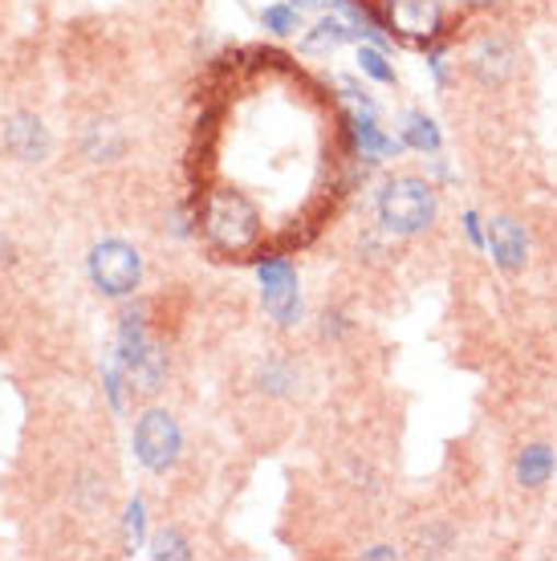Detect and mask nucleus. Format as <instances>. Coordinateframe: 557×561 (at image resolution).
I'll list each match as a JSON object with an SVG mask.
<instances>
[{
	"label": "nucleus",
	"instance_id": "f257e3e1",
	"mask_svg": "<svg viewBox=\"0 0 557 561\" xmlns=\"http://www.w3.org/2000/svg\"><path fill=\"white\" fill-rule=\"evenodd\" d=\"M366 13V37L378 49H390L395 42L411 45V49H432L456 37L464 16L468 13V0H354Z\"/></svg>",
	"mask_w": 557,
	"mask_h": 561
},
{
	"label": "nucleus",
	"instance_id": "f03ea898",
	"mask_svg": "<svg viewBox=\"0 0 557 561\" xmlns=\"http://www.w3.org/2000/svg\"><path fill=\"white\" fill-rule=\"evenodd\" d=\"M440 216V199H435L432 180L419 175H399L378 192V225L395 232V237H419L428 232Z\"/></svg>",
	"mask_w": 557,
	"mask_h": 561
},
{
	"label": "nucleus",
	"instance_id": "7ed1b4c3",
	"mask_svg": "<svg viewBox=\"0 0 557 561\" xmlns=\"http://www.w3.org/2000/svg\"><path fill=\"white\" fill-rule=\"evenodd\" d=\"M90 277L106 297H126L135 294V285H139L143 261L126 240H102L90 253Z\"/></svg>",
	"mask_w": 557,
	"mask_h": 561
},
{
	"label": "nucleus",
	"instance_id": "20e7f679",
	"mask_svg": "<svg viewBox=\"0 0 557 561\" xmlns=\"http://www.w3.org/2000/svg\"><path fill=\"white\" fill-rule=\"evenodd\" d=\"M183 435L180 423L171 420L168 411H147L135 427V456L147 472H168L171 463L180 460Z\"/></svg>",
	"mask_w": 557,
	"mask_h": 561
},
{
	"label": "nucleus",
	"instance_id": "39448f33",
	"mask_svg": "<svg viewBox=\"0 0 557 561\" xmlns=\"http://www.w3.org/2000/svg\"><path fill=\"white\" fill-rule=\"evenodd\" d=\"M257 277L265 289V309L277 325L302 322V294H297V268L289 256H265L257 261Z\"/></svg>",
	"mask_w": 557,
	"mask_h": 561
},
{
	"label": "nucleus",
	"instance_id": "423d86ee",
	"mask_svg": "<svg viewBox=\"0 0 557 561\" xmlns=\"http://www.w3.org/2000/svg\"><path fill=\"white\" fill-rule=\"evenodd\" d=\"M123 366H126V375H130V382H135L143 394L159 391L163 370H168L163 354L147 342V334H143V325H139V318H135V313L123 322Z\"/></svg>",
	"mask_w": 557,
	"mask_h": 561
},
{
	"label": "nucleus",
	"instance_id": "0eeeda50",
	"mask_svg": "<svg viewBox=\"0 0 557 561\" xmlns=\"http://www.w3.org/2000/svg\"><path fill=\"white\" fill-rule=\"evenodd\" d=\"M485 244H488V253H492V265L504 268V273H521V268H525V261H530V240H525L521 225H516V220H509V216L488 220Z\"/></svg>",
	"mask_w": 557,
	"mask_h": 561
},
{
	"label": "nucleus",
	"instance_id": "6e6552de",
	"mask_svg": "<svg viewBox=\"0 0 557 561\" xmlns=\"http://www.w3.org/2000/svg\"><path fill=\"white\" fill-rule=\"evenodd\" d=\"M4 151L13 154V159H21V163H42L45 154H49V135H45L42 118L13 114L4 123Z\"/></svg>",
	"mask_w": 557,
	"mask_h": 561
},
{
	"label": "nucleus",
	"instance_id": "1a4fd4ad",
	"mask_svg": "<svg viewBox=\"0 0 557 561\" xmlns=\"http://www.w3.org/2000/svg\"><path fill=\"white\" fill-rule=\"evenodd\" d=\"M350 135H354V142H359V151H363V159H371V163H383V159H395V154L407 151L403 139H390V135H383V130L375 127V114H359V118H346Z\"/></svg>",
	"mask_w": 557,
	"mask_h": 561
},
{
	"label": "nucleus",
	"instance_id": "9d476101",
	"mask_svg": "<svg viewBox=\"0 0 557 561\" xmlns=\"http://www.w3.org/2000/svg\"><path fill=\"white\" fill-rule=\"evenodd\" d=\"M354 37H359V28L346 25L342 16H321L318 25L302 37V54H334V49H342Z\"/></svg>",
	"mask_w": 557,
	"mask_h": 561
},
{
	"label": "nucleus",
	"instance_id": "9b49d317",
	"mask_svg": "<svg viewBox=\"0 0 557 561\" xmlns=\"http://www.w3.org/2000/svg\"><path fill=\"white\" fill-rule=\"evenodd\" d=\"M399 139L407 142V151H419V154H435L440 147H444V135H440V127H435V118H428L423 111L403 114Z\"/></svg>",
	"mask_w": 557,
	"mask_h": 561
},
{
	"label": "nucleus",
	"instance_id": "f8f14e48",
	"mask_svg": "<svg viewBox=\"0 0 557 561\" xmlns=\"http://www.w3.org/2000/svg\"><path fill=\"white\" fill-rule=\"evenodd\" d=\"M513 49H509V42H501V37H488L480 49H476V61L473 70L480 73V82H501L504 73L513 70Z\"/></svg>",
	"mask_w": 557,
	"mask_h": 561
},
{
	"label": "nucleus",
	"instance_id": "ddd939ff",
	"mask_svg": "<svg viewBox=\"0 0 557 561\" xmlns=\"http://www.w3.org/2000/svg\"><path fill=\"white\" fill-rule=\"evenodd\" d=\"M554 451L545 448V444H533V448H525L521 456H516V484H525V489H542L545 480L554 477Z\"/></svg>",
	"mask_w": 557,
	"mask_h": 561
},
{
	"label": "nucleus",
	"instance_id": "4468645a",
	"mask_svg": "<svg viewBox=\"0 0 557 561\" xmlns=\"http://www.w3.org/2000/svg\"><path fill=\"white\" fill-rule=\"evenodd\" d=\"M359 70L375 78L378 85H395V66L387 61V49L378 45H359Z\"/></svg>",
	"mask_w": 557,
	"mask_h": 561
},
{
	"label": "nucleus",
	"instance_id": "2eb2a0df",
	"mask_svg": "<svg viewBox=\"0 0 557 561\" xmlns=\"http://www.w3.org/2000/svg\"><path fill=\"white\" fill-rule=\"evenodd\" d=\"M261 21H265V28L273 37H293L302 28V9H293V4H269Z\"/></svg>",
	"mask_w": 557,
	"mask_h": 561
},
{
	"label": "nucleus",
	"instance_id": "dca6fc26",
	"mask_svg": "<svg viewBox=\"0 0 557 561\" xmlns=\"http://www.w3.org/2000/svg\"><path fill=\"white\" fill-rule=\"evenodd\" d=\"M86 151H90V159H114L123 151V139L114 135V127H94L86 139Z\"/></svg>",
	"mask_w": 557,
	"mask_h": 561
},
{
	"label": "nucleus",
	"instance_id": "f3484780",
	"mask_svg": "<svg viewBox=\"0 0 557 561\" xmlns=\"http://www.w3.org/2000/svg\"><path fill=\"white\" fill-rule=\"evenodd\" d=\"M151 553L155 558H187V553H192V549H187V541H183L180 534H159L151 541Z\"/></svg>",
	"mask_w": 557,
	"mask_h": 561
},
{
	"label": "nucleus",
	"instance_id": "a211bd4d",
	"mask_svg": "<svg viewBox=\"0 0 557 561\" xmlns=\"http://www.w3.org/2000/svg\"><path fill=\"white\" fill-rule=\"evenodd\" d=\"M126 534H130V546L139 549V537H143V505L139 501H135V505H130V513H126Z\"/></svg>",
	"mask_w": 557,
	"mask_h": 561
},
{
	"label": "nucleus",
	"instance_id": "6ab92c4d",
	"mask_svg": "<svg viewBox=\"0 0 557 561\" xmlns=\"http://www.w3.org/2000/svg\"><path fill=\"white\" fill-rule=\"evenodd\" d=\"M464 228H468V240H473V244H485V228H480V216H476V211L464 216Z\"/></svg>",
	"mask_w": 557,
	"mask_h": 561
},
{
	"label": "nucleus",
	"instance_id": "aec40b11",
	"mask_svg": "<svg viewBox=\"0 0 557 561\" xmlns=\"http://www.w3.org/2000/svg\"><path fill=\"white\" fill-rule=\"evenodd\" d=\"M293 9H302V13H321L326 9V0H289Z\"/></svg>",
	"mask_w": 557,
	"mask_h": 561
},
{
	"label": "nucleus",
	"instance_id": "412c9836",
	"mask_svg": "<svg viewBox=\"0 0 557 561\" xmlns=\"http://www.w3.org/2000/svg\"><path fill=\"white\" fill-rule=\"evenodd\" d=\"M366 558H395V549H390V546H375V549H366Z\"/></svg>",
	"mask_w": 557,
	"mask_h": 561
}]
</instances>
